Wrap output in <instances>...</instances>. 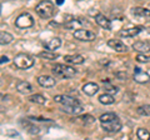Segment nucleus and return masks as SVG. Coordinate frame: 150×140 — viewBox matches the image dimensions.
<instances>
[{
  "mask_svg": "<svg viewBox=\"0 0 150 140\" xmlns=\"http://www.w3.org/2000/svg\"><path fill=\"white\" fill-rule=\"evenodd\" d=\"M35 11L43 19H50L55 15V4L50 0H41V1L35 6Z\"/></svg>",
  "mask_w": 150,
  "mask_h": 140,
  "instance_id": "nucleus-2",
  "label": "nucleus"
},
{
  "mask_svg": "<svg viewBox=\"0 0 150 140\" xmlns=\"http://www.w3.org/2000/svg\"><path fill=\"white\" fill-rule=\"evenodd\" d=\"M56 4H58V5H63V4H64V0H56Z\"/></svg>",
  "mask_w": 150,
  "mask_h": 140,
  "instance_id": "nucleus-34",
  "label": "nucleus"
},
{
  "mask_svg": "<svg viewBox=\"0 0 150 140\" xmlns=\"http://www.w3.org/2000/svg\"><path fill=\"white\" fill-rule=\"evenodd\" d=\"M137 113L142 116H150V105L145 104V105H142L139 106L137 109Z\"/></svg>",
  "mask_w": 150,
  "mask_h": 140,
  "instance_id": "nucleus-27",
  "label": "nucleus"
},
{
  "mask_svg": "<svg viewBox=\"0 0 150 140\" xmlns=\"http://www.w3.org/2000/svg\"><path fill=\"white\" fill-rule=\"evenodd\" d=\"M98 91H99V85L95 84V83H86L85 85L83 86V93L88 96L95 95Z\"/></svg>",
  "mask_w": 150,
  "mask_h": 140,
  "instance_id": "nucleus-13",
  "label": "nucleus"
},
{
  "mask_svg": "<svg viewBox=\"0 0 150 140\" xmlns=\"http://www.w3.org/2000/svg\"><path fill=\"white\" fill-rule=\"evenodd\" d=\"M78 120L80 121L81 124H84V125H90V124H93L94 121H95V118L91 116V115L85 114V115H83V116H79Z\"/></svg>",
  "mask_w": 150,
  "mask_h": 140,
  "instance_id": "nucleus-24",
  "label": "nucleus"
},
{
  "mask_svg": "<svg viewBox=\"0 0 150 140\" xmlns=\"http://www.w3.org/2000/svg\"><path fill=\"white\" fill-rule=\"evenodd\" d=\"M83 23L79 19H69L67 23L64 24V28L68 30H74V29H80Z\"/></svg>",
  "mask_w": 150,
  "mask_h": 140,
  "instance_id": "nucleus-19",
  "label": "nucleus"
},
{
  "mask_svg": "<svg viewBox=\"0 0 150 140\" xmlns=\"http://www.w3.org/2000/svg\"><path fill=\"white\" fill-rule=\"evenodd\" d=\"M13 35L10 33H6V31H1V34H0V44L1 45H8L10 44L13 41Z\"/></svg>",
  "mask_w": 150,
  "mask_h": 140,
  "instance_id": "nucleus-22",
  "label": "nucleus"
},
{
  "mask_svg": "<svg viewBox=\"0 0 150 140\" xmlns=\"http://www.w3.org/2000/svg\"><path fill=\"white\" fill-rule=\"evenodd\" d=\"M8 62H9V58H8V57H5V55H3V57H1V65L6 64Z\"/></svg>",
  "mask_w": 150,
  "mask_h": 140,
  "instance_id": "nucleus-33",
  "label": "nucleus"
},
{
  "mask_svg": "<svg viewBox=\"0 0 150 140\" xmlns=\"http://www.w3.org/2000/svg\"><path fill=\"white\" fill-rule=\"evenodd\" d=\"M95 21H96L98 25L103 28V29H105V30L111 29V21L108 19L105 15H103V14H100V13L95 15Z\"/></svg>",
  "mask_w": 150,
  "mask_h": 140,
  "instance_id": "nucleus-12",
  "label": "nucleus"
},
{
  "mask_svg": "<svg viewBox=\"0 0 150 140\" xmlns=\"http://www.w3.org/2000/svg\"><path fill=\"white\" fill-rule=\"evenodd\" d=\"M99 101L101 103V104H104V105H111V104H114V96H112L110 93H105V94H103L99 96Z\"/></svg>",
  "mask_w": 150,
  "mask_h": 140,
  "instance_id": "nucleus-21",
  "label": "nucleus"
},
{
  "mask_svg": "<svg viewBox=\"0 0 150 140\" xmlns=\"http://www.w3.org/2000/svg\"><path fill=\"white\" fill-rule=\"evenodd\" d=\"M21 124L23 125H26L28 128V132H29V134H31V135H35V134H39V128L38 127H35V125H33V124H29V123H24V121H21Z\"/></svg>",
  "mask_w": 150,
  "mask_h": 140,
  "instance_id": "nucleus-28",
  "label": "nucleus"
},
{
  "mask_svg": "<svg viewBox=\"0 0 150 140\" xmlns=\"http://www.w3.org/2000/svg\"><path fill=\"white\" fill-rule=\"evenodd\" d=\"M54 100L56 103H59V104H62L63 106H73V105H80V103H79L75 98H71L69 95H56L54 98Z\"/></svg>",
  "mask_w": 150,
  "mask_h": 140,
  "instance_id": "nucleus-7",
  "label": "nucleus"
},
{
  "mask_svg": "<svg viewBox=\"0 0 150 140\" xmlns=\"http://www.w3.org/2000/svg\"><path fill=\"white\" fill-rule=\"evenodd\" d=\"M137 136H138V139L148 140V139H150V133H149L148 129L140 128V129H138V132H137Z\"/></svg>",
  "mask_w": 150,
  "mask_h": 140,
  "instance_id": "nucleus-26",
  "label": "nucleus"
},
{
  "mask_svg": "<svg viewBox=\"0 0 150 140\" xmlns=\"http://www.w3.org/2000/svg\"><path fill=\"white\" fill-rule=\"evenodd\" d=\"M64 60L67 63L74 64V65H80L85 62V58L80 54H75V55H67V57H64Z\"/></svg>",
  "mask_w": 150,
  "mask_h": 140,
  "instance_id": "nucleus-16",
  "label": "nucleus"
},
{
  "mask_svg": "<svg viewBox=\"0 0 150 140\" xmlns=\"http://www.w3.org/2000/svg\"><path fill=\"white\" fill-rule=\"evenodd\" d=\"M135 59H137L139 63H150V57H146V55H144V54H142V53L138 54Z\"/></svg>",
  "mask_w": 150,
  "mask_h": 140,
  "instance_id": "nucleus-30",
  "label": "nucleus"
},
{
  "mask_svg": "<svg viewBox=\"0 0 150 140\" xmlns=\"http://www.w3.org/2000/svg\"><path fill=\"white\" fill-rule=\"evenodd\" d=\"M39 57L44 58V59H46V60H55L56 58L59 57V55L55 54L54 51H51V50H46V51H41V53L39 54Z\"/></svg>",
  "mask_w": 150,
  "mask_h": 140,
  "instance_id": "nucleus-23",
  "label": "nucleus"
},
{
  "mask_svg": "<svg viewBox=\"0 0 150 140\" xmlns=\"http://www.w3.org/2000/svg\"><path fill=\"white\" fill-rule=\"evenodd\" d=\"M38 84L43 88H53L55 85V79L48 75H41L38 78Z\"/></svg>",
  "mask_w": 150,
  "mask_h": 140,
  "instance_id": "nucleus-14",
  "label": "nucleus"
},
{
  "mask_svg": "<svg viewBox=\"0 0 150 140\" xmlns=\"http://www.w3.org/2000/svg\"><path fill=\"white\" fill-rule=\"evenodd\" d=\"M51 71H53L55 78H60V79H70L76 75V70L74 68L68 66V65H63V64H56L51 69Z\"/></svg>",
  "mask_w": 150,
  "mask_h": 140,
  "instance_id": "nucleus-3",
  "label": "nucleus"
},
{
  "mask_svg": "<svg viewBox=\"0 0 150 140\" xmlns=\"http://www.w3.org/2000/svg\"><path fill=\"white\" fill-rule=\"evenodd\" d=\"M16 90L20 93V94L28 95L33 91V86H31V84L28 83V81H19L16 84Z\"/></svg>",
  "mask_w": 150,
  "mask_h": 140,
  "instance_id": "nucleus-15",
  "label": "nucleus"
},
{
  "mask_svg": "<svg viewBox=\"0 0 150 140\" xmlns=\"http://www.w3.org/2000/svg\"><path fill=\"white\" fill-rule=\"evenodd\" d=\"M104 83V89L108 91V93H118V88L114 86V85H111V84L109 81H103Z\"/></svg>",
  "mask_w": 150,
  "mask_h": 140,
  "instance_id": "nucleus-29",
  "label": "nucleus"
},
{
  "mask_svg": "<svg viewBox=\"0 0 150 140\" xmlns=\"http://www.w3.org/2000/svg\"><path fill=\"white\" fill-rule=\"evenodd\" d=\"M143 30H144V26H134V28H129V29L120 30V31H119V36H121V38H134V36L139 35Z\"/></svg>",
  "mask_w": 150,
  "mask_h": 140,
  "instance_id": "nucleus-9",
  "label": "nucleus"
},
{
  "mask_svg": "<svg viewBox=\"0 0 150 140\" xmlns=\"http://www.w3.org/2000/svg\"><path fill=\"white\" fill-rule=\"evenodd\" d=\"M34 63H35L34 58L25 53H20V54L15 55V58H14V65H15L18 69H21V70L30 69L33 65H34Z\"/></svg>",
  "mask_w": 150,
  "mask_h": 140,
  "instance_id": "nucleus-4",
  "label": "nucleus"
},
{
  "mask_svg": "<svg viewBox=\"0 0 150 140\" xmlns=\"http://www.w3.org/2000/svg\"><path fill=\"white\" fill-rule=\"evenodd\" d=\"M60 45H62V40H60L59 38H53V39H50L49 41H46V43L44 44L45 48L48 50H51V51H55L56 49H59Z\"/></svg>",
  "mask_w": 150,
  "mask_h": 140,
  "instance_id": "nucleus-18",
  "label": "nucleus"
},
{
  "mask_svg": "<svg viewBox=\"0 0 150 140\" xmlns=\"http://www.w3.org/2000/svg\"><path fill=\"white\" fill-rule=\"evenodd\" d=\"M108 46H110L111 49H114L115 51H118V53H125V51H128V46H126L123 41L116 40V39L108 40Z\"/></svg>",
  "mask_w": 150,
  "mask_h": 140,
  "instance_id": "nucleus-11",
  "label": "nucleus"
},
{
  "mask_svg": "<svg viewBox=\"0 0 150 140\" xmlns=\"http://www.w3.org/2000/svg\"><path fill=\"white\" fill-rule=\"evenodd\" d=\"M74 38L81 41H93L95 40L96 35L94 31L90 30H85V29H78L74 31Z\"/></svg>",
  "mask_w": 150,
  "mask_h": 140,
  "instance_id": "nucleus-6",
  "label": "nucleus"
},
{
  "mask_svg": "<svg viewBox=\"0 0 150 140\" xmlns=\"http://www.w3.org/2000/svg\"><path fill=\"white\" fill-rule=\"evenodd\" d=\"M6 135H8V136H20L19 133H16V132H8Z\"/></svg>",
  "mask_w": 150,
  "mask_h": 140,
  "instance_id": "nucleus-32",
  "label": "nucleus"
},
{
  "mask_svg": "<svg viewBox=\"0 0 150 140\" xmlns=\"http://www.w3.org/2000/svg\"><path fill=\"white\" fill-rule=\"evenodd\" d=\"M115 75H116V78H119L120 80H126V79L129 78V76H128V74H126V73H123V71H118V73L115 74Z\"/></svg>",
  "mask_w": 150,
  "mask_h": 140,
  "instance_id": "nucleus-31",
  "label": "nucleus"
},
{
  "mask_svg": "<svg viewBox=\"0 0 150 140\" xmlns=\"http://www.w3.org/2000/svg\"><path fill=\"white\" fill-rule=\"evenodd\" d=\"M34 18L29 13H23L15 19V26L19 29H29V28L34 26Z\"/></svg>",
  "mask_w": 150,
  "mask_h": 140,
  "instance_id": "nucleus-5",
  "label": "nucleus"
},
{
  "mask_svg": "<svg viewBox=\"0 0 150 140\" xmlns=\"http://www.w3.org/2000/svg\"><path fill=\"white\" fill-rule=\"evenodd\" d=\"M63 111L68 114H73V115H78L83 113V105H73V106H63Z\"/></svg>",
  "mask_w": 150,
  "mask_h": 140,
  "instance_id": "nucleus-20",
  "label": "nucleus"
},
{
  "mask_svg": "<svg viewBox=\"0 0 150 140\" xmlns=\"http://www.w3.org/2000/svg\"><path fill=\"white\" fill-rule=\"evenodd\" d=\"M134 50L139 51V53H150V44L146 43V41H137L134 45H133Z\"/></svg>",
  "mask_w": 150,
  "mask_h": 140,
  "instance_id": "nucleus-17",
  "label": "nucleus"
},
{
  "mask_svg": "<svg viewBox=\"0 0 150 140\" xmlns=\"http://www.w3.org/2000/svg\"><path fill=\"white\" fill-rule=\"evenodd\" d=\"M131 14L138 18V19H144V20H150V9L146 8H142V6H137L131 9Z\"/></svg>",
  "mask_w": 150,
  "mask_h": 140,
  "instance_id": "nucleus-10",
  "label": "nucleus"
},
{
  "mask_svg": "<svg viewBox=\"0 0 150 140\" xmlns=\"http://www.w3.org/2000/svg\"><path fill=\"white\" fill-rule=\"evenodd\" d=\"M134 80L139 84H146L150 81V75L140 68H135L134 69Z\"/></svg>",
  "mask_w": 150,
  "mask_h": 140,
  "instance_id": "nucleus-8",
  "label": "nucleus"
},
{
  "mask_svg": "<svg viewBox=\"0 0 150 140\" xmlns=\"http://www.w3.org/2000/svg\"><path fill=\"white\" fill-rule=\"evenodd\" d=\"M99 120H100L101 128L108 133H118L121 129V127H123L120 119L118 118V115L114 113L103 114L99 118Z\"/></svg>",
  "mask_w": 150,
  "mask_h": 140,
  "instance_id": "nucleus-1",
  "label": "nucleus"
},
{
  "mask_svg": "<svg viewBox=\"0 0 150 140\" xmlns=\"http://www.w3.org/2000/svg\"><path fill=\"white\" fill-rule=\"evenodd\" d=\"M29 100L31 103H36V104H40V105H43L46 103V98L43 96V95H40V94H35V95H31L29 98Z\"/></svg>",
  "mask_w": 150,
  "mask_h": 140,
  "instance_id": "nucleus-25",
  "label": "nucleus"
}]
</instances>
